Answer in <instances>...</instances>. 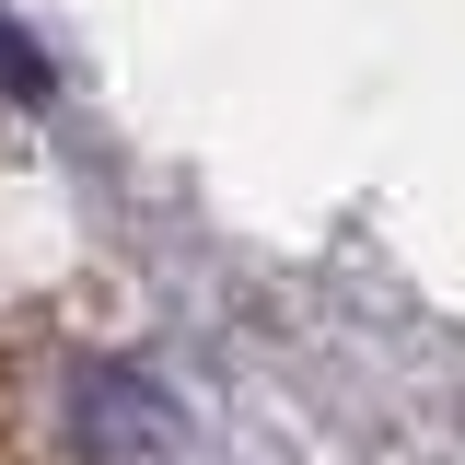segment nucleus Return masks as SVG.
Listing matches in <instances>:
<instances>
[{"label":"nucleus","mask_w":465,"mask_h":465,"mask_svg":"<svg viewBox=\"0 0 465 465\" xmlns=\"http://www.w3.org/2000/svg\"><path fill=\"white\" fill-rule=\"evenodd\" d=\"M70 430H82L94 465H210V442L186 430V407L163 384H140V372H116V361L70 372Z\"/></svg>","instance_id":"f257e3e1"}]
</instances>
